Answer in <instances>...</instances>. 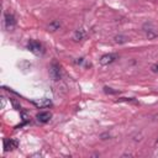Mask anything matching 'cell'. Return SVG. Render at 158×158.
<instances>
[{"label":"cell","instance_id":"1","mask_svg":"<svg viewBox=\"0 0 158 158\" xmlns=\"http://www.w3.org/2000/svg\"><path fill=\"white\" fill-rule=\"evenodd\" d=\"M27 49L36 56H40L43 53V46L38 41H35V40H30L27 42Z\"/></svg>","mask_w":158,"mask_h":158},{"label":"cell","instance_id":"11","mask_svg":"<svg viewBox=\"0 0 158 158\" xmlns=\"http://www.w3.org/2000/svg\"><path fill=\"white\" fill-rule=\"evenodd\" d=\"M158 35H157V32L154 31V30H148L147 31V37L149 38V40H152V38H156Z\"/></svg>","mask_w":158,"mask_h":158},{"label":"cell","instance_id":"10","mask_svg":"<svg viewBox=\"0 0 158 158\" xmlns=\"http://www.w3.org/2000/svg\"><path fill=\"white\" fill-rule=\"evenodd\" d=\"M59 27H60V22H59L58 20H53V21L48 25V30H49V31H57V30H59Z\"/></svg>","mask_w":158,"mask_h":158},{"label":"cell","instance_id":"8","mask_svg":"<svg viewBox=\"0 0 158 158\" xmlns=\"http://www.w3.org/2000/svg\"><path fill=\"white\" fill-rule=\"evenodd\" d=\"M85 36H86L85 31H84L83 28H78V30H75V32L73 33V40H74L75 42H78V41H81Z\"/></svg>","mask_w":158,"mask_h":158},{"label":"cell","instance_id":"5","mask_svg":"<svg viewBox=\"0 0 158 158\" xmlns=\"http://www.w3.org/2000/svg\"><path fill=\"white\" fill-rule=\"evenodd\" d=\"M51 117H52V114L49 111H41V112H38L36 115L37 121L41 122V123H47L51 120Z\"/></svg>","mask_w":158,"mask_h":158},{"label":"cell","instance_id":"3","mask_svg":"<svg viewBox=\"0 0 158 158\" xmlns=\"http://www.w3.org/2000/svg\"><path fill=\"white\" fill-rule=\"evenodd\" d=\"M4 25H5V28L7 31H12L16 26V19L12 14L10 12H5L4 15Z\"/></svg>","mask_w":158,"mask_h":158},{"label":"cell","instance_id":"9","mask_svg":"<svg viewBox=\"0 0 158 158\" xmlns=\"http://www.w3.org/2000/svg\"><path fill=\"white\" fill-rule=\"evenodd\" d=\"M114 40H115V42H116V43L122 44V43H126V42L128 41V37H127V36H125V35H117V36H115V37H114Z\"/></svg>","mask_w":158,"mask_h":158},{"label":"cell","instance_id":"2","mask_svg":"<svg viewBox=\"0 0 158 158\" xmlns=\"http://www.w3.org/2000/svg\"><path fill=\"white\" fill-rule=\"evenodd\" d=\"M49 78L54 81H58L60 79V68H59V64L56 63V62H52L51 65H49Z\"/></svg>","mask_w":158,"mask_h":158},{"label":"cell","instance_id":"6","mask_svg":"<svg viewBox=\"0 0 158 158\" xmlns=\"http://www.w3.org/2000/svg\"><path fill=\"white\" fill-rule=\"evenodd\" d=\"M17 146H19V142H17L16 139H12V138H10V139H4V151H5V152L12 151V149L17 148Z\"/></svg>","mask_w":158,"mask_h":158},{"label":"cell","instance_id":"15","mask_svg":"<svg viewBox=\"0 0 158 158\" xmlns=\"http://www.w3.org/2000/svg\"><path fill=\"white\" fill-rule=\"evenodd\" d=\"M153 120H156V121H158V114H157V115H154V116H153Z\"/></svg>","mask_w":158,"mask_h":158},{"label":"cell","instance_id":"7","mask_svg":"<svg viewBox=\"0 0 158 158\" xmlns=\"http://www.w3.org/2000/svg\"><path fill=\"white\" fill-rule=\"evenodd\" d=\"M32 104H33L35 106L42 109V107H49V106L52 105V101H51L49 99H47V98H42V99L37 100V101H32Z\"/></svg>","mask_w":158,"mask_h":158},{"label":"cell","instance_id":"4","mask_svg":"<svg viewBox=\"0 0 158 158\" xmlns=\"http://www.w3.org/2000/svg\"><path fill=\"white\" fill-rule=\"evenodd\" d=\"M116 59H117V54H115V53H107V54L101 56V58H100L99 62H100L101 65H109V64L114 63Z\"/></svg>","mask_w":158,"mask_h":158},{"label":"cell","instance_id":"13","mask_svg":"<svg viewBox=\"0 0 158 158\" xmlns=\"http://www.w3.org/2000/svg\"><path fill=\"white\" fill-rule=\"evenodd\" d=\"M151 69H152V72H154V73H158V63H154V64L151 67Z\"/></svg>","mask_w":158,"mask_h":158},{"label":"cell","instance_id":"14","mask_svg":"<svg viewBox=\"0 0 158 158\" xmlns=\"http://www.w3.org/2000/svg\"><path fill=\"white\" fill-rule=\"evenodd\" d=\"M83 62H84V58H78V59L75 60V63H77V64H81Z\"/></svg>","mask_w":158,"mask_h":158},{"label":"cell","instance_id":"12","mask_svg":"<svg viewBox=\"0 0 158 158\" xmlns=\"http://www.w3.org/2000/svg\"><path fill=\"white\" fill-rule=\"evenodd\" d=\"M104 91L106 94H117L118 93L117 90H112V88H109V86H104Z\"/></svg>","mask_w":158,"mask_h":158}]
</instances>
